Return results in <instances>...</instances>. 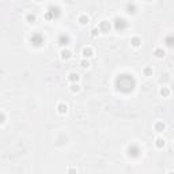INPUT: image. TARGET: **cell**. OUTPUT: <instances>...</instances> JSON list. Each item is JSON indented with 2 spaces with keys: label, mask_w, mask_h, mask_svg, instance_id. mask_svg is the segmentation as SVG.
I'll return each mask as SVG.
<instances>
[{
  "label": "cell",
  "mask_w": 174,
  "mask_h": 174,
  "mask_svg": "<svg viewBox=\"0 0 174 174\" xmlns=\"http://www.w3.org/2000/svg\"><path fill=\"white\" fill-rule=\"evenodd\" d=\"M26 21L29 23H33V22H36V15L34 14H27V17H26Z\"/></svg>",
  "instance_id": "obj_17"
},
{
  "label": "cell",
  "mask_w": 174,
  "mask_h": 174,
  "mask_svg": "<svg viewBox=\"0 0 174 174\" xmlns=\"http://www.w3.org/2000/svg\"><path fill=\"white\" fill-rule=\"evenodd\" d=\"M114 87L121 94H131L136 87V79L131 74H120L114 79Z\"/></svg>",
  "instance_id": "obj_1"
},
{
  "label": "cell",
  "mask_w": 174,
  "mask_h": 174,
  "mask_svg": "<svg viewBox=\"0 0 174 174\" xmlns=\"http://www.w3.org/2000/svg\"><path fill=\"white\" fill-rule=\"evenodd\" d=\"M127 154H128V156L129 158H132V159H136V158H139L140 156V154H142V148L139 147L138 144H129V147H128V150H127Z\"/></svg>",
  "instance_id": "obj_3"
},
{
  "label": "cell",
  "mask_w": 174,
  "mask_h": 174,
  "mask_svg": "<svg viewBox=\"0 0 174 174\" xmlns=\"http://www.w3.org/2000/svg\"><path fill=\"white\" fill-rule=\"evenodd\" d=\"M68 174H76V169H74V167H69V169H68Z\"/></svg>",
  "instance_id": "obj_27"
},
{
  "label": "cell",
  "mask_w": 174,
  "mask_h": 174,
  "mask_svg": "<svg viewBox=\"0 0 174 174\" xmlns=\"http://www.w3.org/2000/svg\"><path fill=\"white\" fill-rule=\"evenodd\" d=\"M154 54H155L156 57H163V56H165V50L163 49H161V48H158V49H155L154 50Z\"/></svg>",
  "instance_id": "obj_15"
},
{
  "label": "cell",
  "mask_w": 174,
  "mask_h": 174,
  "mask_svg": "<svg viewBox=\"0 0 174 174\" xmlns=\"http://www.w3.org/2000/svg\"><path fill=\"white\" fill-rule=\"evenodd\" d=\"M144 75H146V76H151L152 75V69H151V68H144Z\"/></svg>",
  "instance_id": "obj_23"
},
{
  "label": "cell",
  "mask_w": 174,
  "mask_h": 174,
  "mask_svg": "<svg viewBox=\"0 0 174 174\" xmlns=\"http://www.w3.org/2000/svg\"><path fill=\"white\" fill-rule=\"evenodd\" d=\"M79 22H80L82 25L89 23V17H87V15H80V17H79Z\"/></svg>",
  "instance_id": "obj_18"
},
{
  "label": "cell",
  "mask_w": 174,
  "mask_h": 174,
  "mask_svg": "<svg viewBox=\"0 0 174 174\" xmlns=\"http://www.w3.org/2000/svg\"><path fill=\"white\" fill-rule=\"evenodd\" d=\"M69 41H71V38H69V36L68 34H60L58 36V38H57V42H58V45H61V46H67L68 44H69Z\"/></svg>",
  "instance_id": "obj_5"
},
{
  "label": "cell",
  "mask_w": 174,
  "mask_h": 174,
  "mask_svg": "<svg viewBox=\"0 0 174 174\" xmlns=\"http://www.w3.org/2000/svg\"><path fill=\"white\" fill-rule=\"evenodd\" d=\"M113 26H114V29L117 31H124L128 27V22L124 18H116L114 22H113Z\"/></svg>",
  "instance_id": "obj_4"
},
{
  "label": "cell",
  "mask_w": 174,
  "mask_h": 174,
  "mask_svg": "<svg viewBox=\"0 0 174 174\" xmlns=\"http://www.w3.org/2000/svg\"><path fill=\"white\" fill-rule=\"evenodd\" d=\"M99 34V29H93V30H91V36L93 37H97Z\"/></svg>",
  "instance_id": "obj_25"
},
{
  "label": "cell",
  "mask_w": 174,
  "mask_h": 174,
  "mask_svg": "<svg viewBox=\"0 0 174 174\" xmlns=\"http://www.w3.org/2000/svg\"><path fill=\"white\" fill-rule=\"evenodd\" d=\"M82 54H83V57H91L93 56V49L91 48H83V50H82Z\"/></svg>",
  "instance_id": "obj_10"
},
{
  "label": "cell",
  "mask_w": 174,
  "mask_h": 174,
  "mask_svg": "<svg viewBox=\"0 0 174 174\" xmlns=\"http://www.w3.org/2000/svg\"><path fill=\"white\" fill-rule=\"evenodd\" d=\"M79 90H80V87H79L78 83H72V85H71V91H72V93H78Z\"/></svg>",
  "instance_id": "obj_19"
},
{
  "label": "cell",
  "mask_w": 174,
  "mask_h": 174,
  "mask_svg": "<svg viewBox=\"0 0 174 174\" xmlns=\"http://www.w3.org/2000/svg\"><path fill=\"white\" fill-rule=\"evenodd\" d=\"M167 174H174V173H173V171H169V173H167Z\"/></svg>",
  "instance_id": "obj_28"
},
{
  "label": "cell",
  "mask_w": 174,
  "mask_h": 174,
  "mask_svg": "<svg viewBox=\"0 0 174 174\" xmlns=\"http://www.w3.org/2000/svg\"><path fill=\"white\" fill-rule=\"evenodd\" d=\"M110 23L107 22V21H102V22L99 23V31H102V33H109L110 30Z\"/></svg>",
  "instance_id": "obj_7"
},
{
  "label": "cell",
  "mask_w": 174,
  "mask_h": 174,
  "mask_svg": "<svg viewBox=\"0 0 174 174\" xmlns=\"http://www.w3.org/2000/svg\"><path fill=\"white\" fill-rule=\"evenodd\" d=\"M45 19H46V21H53V19H54L50 11H46V12H45Z\"/></svg>",
  "instance_id": "obj_22"
},
{
  "label": "cell",
  "mask_w": 174,
  "mask_h": 174,
  "mask_svg": "<svg viewBox=\"0 0 174 174\" xmlns=\"http://www.w3.org/2000/svg\"><path fill=\"white\" fill-rule=\"evenodd\" d=\"M67 110H68V107H67V105H65V103H58V105H57V112L60 113V114L67 113Z\"/></svg>",
  "instance_id": "obj_9"
},
{
  "label": "cell",
  "mask_w": 174,
  "mask_h": 174,
  "mask_svg": "<svg viewBox=\"0 0 174 174\" xmlns=\"http://www.w3.org/2000/svg\"><path fill=\"white\" fill-rule=\"evenodd\" d=\"M166 45H167L169 48H171V46H173V37H171V36L166 37Z\"/></svg>",
  "instance_id": "obj_21"
},
{
  "label": "cell",
  "mask_w": 174,
  "mask_h": 174,
  "mask_svg": "<svg viewBox=\"0 0 174 174\" xmlns=\"http://www.w3.org/2000/svg\"><path fill=\"white\" fill-rule=\"evenodd\" d=\"M140 44H142V40H140L139 37H133V38L131 40V45H132V46H135V48L140 46Z\"/></svg>",
  "instance_id": "obj_14"
},
{
  "label": "cell",
  "mask_w": 174,
  "mask_h": 174,
  "mask_svg": "<svg viewBox=\"0 0 174 174\" xmlns=\"http://www.w3.org/2000/svg\"><path fill=\"white\" fill-rule=\"evenodd\" d=\"M169 94H170V90L169 89H166V87L161 89V95H162V97H169Z\"/></svg>",
  "instance_id": "obj_20"
},
{
  "label": "cell",
  "mask_w": 174,
  "mask_h": 174,
  "mask_svg": "<svg viewBox=\"0 0 174 174\" xmlns=\"http://www.w3.org/2000/svg\"><path fill=\"white\" fill-rule=\"evenodd\" d=\"M136 11H138V7H136L133 3H128V4H127V12L128 14H132V15H133V14H136Z\"/></svg>",
  "instance_id": "obj_8"
},
{
  "label": "cell",
  "mask_w": 174,
  "mask_h": 174,
  "mask_svg": "<svg viewBox=\"0 0 174 174\" xmlns=\"http://www.w3.org/2000/svg\"><path fill=\"white\" fill-rule=\"evenodd\" d=\"M30 42L33 46H36V48H40V46H42L45 42V38L44 36L41 34V33H33L30 37Z\"/></svg>",
  "instance_id": "obj_2"
},
{
  "label": "cell",
  "mask_w": 174,
  "mask_h": 174,
  "mask_svg": "<svg viewBox=\"0 0 174 174\" xmlns=\"http://www.w3.org/2000/svg\"><path fill=\"white\" fill-rule=\"evenodd\" d=\"M4 121H6V116H4V113H1V112H0V124H4Z\"/></svg>",
  "instance_id": "obj_26"
},
{
  "label": "cell",
  "mask_w": 174,
  "mask_h": 174,
  "mask_svg": "<svg viewBox=\"0 0 174 174\" xmlns=\"http://www.w3.org/2000/svg\"><path fill=\"white\" fill-rule=\"evenodd\" d=\"M68 79H69L72 83H76V82L79 80V75H78L76 72H71V74L68 75Z\"/></svg>",
  "instance_id": "obj_13"
},
{
  "label": "cell",
  "mask_w": 174,
  "mask_h": 174,
  "mask_svg": "<svg viewBox=\"0 0 174 174\" xmlns=\"http://www.w3.org/2000/svg\"><path fill=\"white\" fill-rule=\"evenodd\" d=\"M155 146L158 148H162L163 147V146H165V140H163V139H161V138H158L155 140Z\"/></svg>",
  "instance_id": "obj_16"
},
{
  "label": "cell",
  "mask_w": 174,
  "mask_h": 174,
  "mask_svg": "<svg viewBox=\"0 0 174 174\" xmlns=\"http://www.w3.org/2000/svg\"><path fill=\"white\" fill-rule=\"evenodd\" d=\"M48 11H50L52 12V15H53V18L54 19H57L61 17V10H60V7H57V6H49V8H48Z\"/></svg>",
  "instance_id": "obj_6"
},
{
  "label": "cell",
  "mask_w": 174,
  "mask_h": 174,
  "mask_svg": "<svg viewBox=\"0 0 174 174\" xmlns=\"http://www.w3.org/2000/svg\"><path fill=\"white\" fill-rule=\"evenodd\" d=\"M90 65V63L87 61V60H82L80 61V67H83V68H87Z\"/></svg>",
  "instance_id": "obj_24"
},
{
  "label": "cell",
  "mask_w": 174,
  "mask_h": 174,
  "mask_svg": "<svg viewBox=\"0 0 174 174\" xmlns=\"http://www.w3.org/2000/svg\"><path fill=\"white\" fill-rule=\"evenodd\" d=\"M71 56H72V53L68 49H63L61 50V58L63 60H68V58H71Z\"/></svg>",
  "instance_id": "obj_11"
},
{
  "label": "cell",
  "mask_w": 174,
  "mask_h": 174,
  "mask_svg": "<svg viewBox=\"0 0 174 174\" xmlns=\"http://www.w3.org/2000/svg\"><path fill=\"white\" fill-rule=\"evenodd\" d=\"M154 128H155L156 132H163V131H165V124H163L162 121H158V122L155 124V127H154Z\"/></svg>",
  "instance_id": "obj_12"
}]
</instances>
